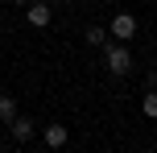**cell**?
<instances>
[{
    "instance_id": "6da1fadb",
    "label": "cell",
    "mask_w": 157,
    "mask_h": 153,
    "mask_svg": "<svg viewBox=\"0 0 157 153\" xmlns=\"http://www.w3.org/2000/svg\"><path fill=\"white\" fill-rule=\"evenodd\" d=\"M103 62H108V75H116V79H124V75L132 71V50L116 41V46H108V50H103Z\"/></svg>"
},
{
    "instance_id": "7a4b0ae2",
    "label": "cell",
    "mask_w": 157,
    "mask_h": 153,
    "mask_svg": "<svg viewBox=\"0 0 157 153\" xmlns=\"http://www.w3.org/2000/svg\"><path fill=\"white\" fill-rule=\"evenodd\" d=\"M108 33L120 41V46H128V41L136 37V17H132V13H116V17H112V25H108Z\"/></svg>"
},
{
    "instance_id": "3957f363",
    "label": "cell",
    "mask_w": 157,
    "mask_h": 153,
    "mask_svg": "<svg viewBox=\"0 0 157 153\" xmlns=\"http://www.w3.org/2000/svg\"><path fill=\"white\" fill-rule=\"evenodd\" d=\"M25 21H29V25H33V29H46V25H50V21H54V8H50V4H46V0H33V4H29V8H25Z\"/></svg>"
},
{
    "instance_id": "277c9868",
    "label": "cell",
    "mask_w": 157,
    "mask_h": 153,
    "mask_svg": "<svg viewBox=\"0 0 157 153\" xmlns=\"http://www.w3.org/2000/svg\"><path fill=\"white\" fill-rule=\"evenodd\" d=\"M66 137H71V132H66V124H46V128H41V141H46L50 149H66Z\"/></svg>"
},
{
    "instance_id": "5b68a950",
    "label": "cell",
    "mask_w": 157,
    "mask_h": 153,
    "mask_svg": "<svg viewBox=\"0 0 157 153\" xmlns=\"http://www.w3.org/2000/svg\"><path fill=\"white\" fill-rule=\"evenodd\" d=\"M8 132H13V141H21V145H25V141L33 137V120H29V116H17V120L8 124Z\"/></svg>"
},
{
    "instance_id": "8992f818",
    "label": "cell",
    "mask_w": 157,
    "mask_h": 153,
    "mask_svg": "<svg viewBox=\"0 0 157 153\" xmlns=\"http://www.w3.org/2000/svg\"><path fill=\"white\" fill-rule=\"evenodd\" d=\"M17 116H21V112H17V99L13 95H0V124H13Z\"/></svg>"
},
{
    "instance_id": "52a82bcc",
    "label": "cell",
    "mask_w": 157,
    "mask_h": 153,
    "mask_svg": "<svg viewBox=\"0 0 157 153\" xmlns=\"http://www.w3.org/2000/svg\"><path fill=\"white\" fill-rule=\"evenodd\" d=\"M83 41H87V46H108V29H99V25H87V29H83Z\"/></svg>"
},
{
    "instance_id": "ba28073f",
    "label": "cell",
    "mask_w": 157,
    "mask_h": 153,
    "mask_svg": "<svg viewBox=\"0 0 157 153\" xmlns=\"http://www.w3.org/2000/svg\"><path fill=\"white\" fill-rule=\"evenodd\" d=\"M141 112L149 116V120H157V91H145V99H141Z\"/></svg>"
},
{
    "instance_id": "9c48e42d",
    "label": "cell",
    "mask_w": 157,
    "mask_h": 153,
    "mask_svg": "<svg viewBox=\"0 0 157 153\" xmlns=\"http://www.w3.org/2000/svg\"><path fill=\"white\" fill-rule=\"evenodd\" d=\"M145 83H149V91H157V66H153L149 75H145Z\"/></svg>"
},
{
    "instance_id": "30bf717a",
    "label": "cell",
    "mask_w": 157,
    "mask_h": 153,
    "mask_svg": "<svg viewBox=\"0 0 157 153\" xmlns=\"http://www.w3.org/2000/svg\"><path fill=\"white\" fill-rule=\"evenodd\" d=\"M8 4H17V8H29V4H33V0H8Z\"/></svg>"
}]
</instances>
